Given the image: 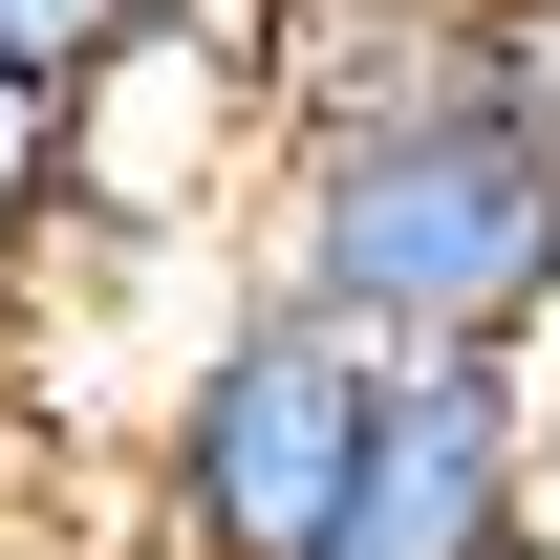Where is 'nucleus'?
Listing matches in <instances>:
<instances>
[{"instance_id": "f257e3e1", "label": "nucleus", "mask_w": 560, "mask_h": 560, "mask_svg": "<svg viewBox=\"0 0 560 560\" xmlns=\"http://www.w3.org/2000/svg\"><path fill=\"white\" fill-rule=\"evenodd\" d=\"M237 259L280 302H324L366 366H539L560 346V151L475 66L366 86V108H324V130L259 151Z\"/></svg>"}, {"instance_id": "f03ea898", "label": "nucleus", "mask_w": 560, "mask_h": 560, "mask_svg": "<svg viewBox=\"0 0 560 560\" xmlns=\"http://www.w3.org/2000/svg\"><path fill=\"white\" fill-rule=\"evenodd\" d=\"M366 410H388V366L324 324V302H280L259 259L195 280V324L151 346V431H130V539L108 560H324L366 475Z\"/></svg>"}, {"instance_id": "7ed1b4c3", "label": "nucleus", "mask_w": 560, "mask_h": 560, "mask_svg": "<svg viewBox=\"0 0 560 560\" xmlns=\"http://www.w3.org/2000/svg\"><path fill=\"white\" fill-rule=\"evenodd\" d=\"M539 539V366H388L324 560H517Z\"/></svg>"}, {"instance_id": "20e7f679", "label": "nucleus", "mask_w": 560, "mask_h": 560, "mask_svg": "<svg viewBox=\"0 0 560 560\" xmlns=\"http://www.w3.org/2000/svg\"><path fill=\"white\" fill-rule=\"evenodd\" d=\"M86 259V108L0 66V346L44 324V280Z\"/></svg>"}, {"instance_id": "39448f33", "label": "nucleus", "mask_w": 560, "mask_h": 560, "mask_svg": "<svg viewBox=\"0 0 560 560\" xmlns=\"http://www.w3.org/2000/svg\"><path fill=\"white\" fill-rule=\"evenodd\" d=\"M151 44H237V22H215V0H0V66L22 86H108V66H151Z\"/></svg>"}, {"instance_id": "423d86ee", "label": "nucleus", "mask_w": 560, "mask_h": 560, "mask_svg": "<svg viewBox=\"0 0 560 560\" xmlns=\"http://www.w3.org/2000/svg\"><path fill=\"white\" fill-rule=\"evenodd\" d=\"M453 44H475V86H495V108H517V130L560 151V0H475Z\"/></svg>"}, {"instance_id": "0eeeda50", "label": "nucleus", "mask_w": 560, "mask_h": 560, "mask_svg": "<svg viewBox=\"0 0 560 560\" xmlns=\"http://www.w3.org/2000/svg\"><path fill=\"white\" fill-rule=\"evenodd\" d=\"M539 539H560V346H539Z\"/></svg>"}, {"instance_id": "6e6552de", "label": "nucleus", "mask_w": 560, "mask_h": 560, "mask_svg": "<svg viewBox=\"0 0 560 560\" xmlns=\"http://www.w3.org/2000/svg\"><path fill=\"white\" fill-rule=\"evenodd\" d=\"M0 560H44V495H22V475H0Z\"/></svg>"}, {"instance_id": "1a4fd4ad", "label": "nucleus", "mask_w": 560, "mask_h": 560, "mask_svg": "<svg viewBox=\"0 0 560 560\" xmlns=\"http://www.w3.org/2000/svg\"><path fill=\"white\" fill-rule=\"evenodd\" d=\"M517 560H560V539H517Z\"/></svg>"}]
</instances>
